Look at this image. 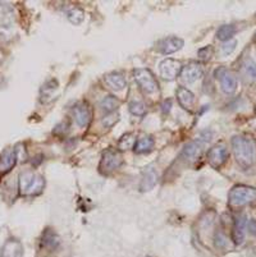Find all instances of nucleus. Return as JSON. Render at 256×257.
Wrapping results in <instances>:
<instances>
[{"mask_svg": "<svg viewBox=\"0 0 256 257\" xmlns=\"http://www.w3.org/2000/svg\"><path fill=\"white\" fill-rule=\"evenodd\" d=\"M232 150L237 164L242 169H250L255 161V142L247 136H234L232 139Z\"/></svg>", "mask_w": 256, "mask_h": 257, "instance_id": "obj_1", "label": "nucleus"}, {"mask_svg": "<svg viewBox=\"0 0 256 257\" xmlns=\"http://www.w3.org/2000/svg\"><path fill=\"white\" fill-rule=\"evenodd\" d=\"M20 193L22 196H36L45 187L44 177L34 172H23L20 174Z\"/></svg>", "mask_w": 256, "mask_h": 257, "instance_id": "obj_2", "label": "nucleus"}, {"mask_svg": "<svg viewBox=\"0 0 256 257\" xmlns=\"http://www.w3.org/2000/svg\"><path fill=\"white\" fill-rule=\"evenodd\" d=\"M256 200V189L248 186H234L229 191L228 202L232 207H242Z\"/></svg>", "mask_w": 256, "mask_h": 257, "instance_id": "obj_3", "label": "nucleus"}, {"mask_svg": "<svg viewBox=\"0 0 256 257\" xmlns=\"http://www.w3.org/2000/svg\"><path fill=\"white\" fill-rule=\"evenodd\" d=\"M122 164H123V155L121 151L116 150V149H107L102 154L99 170L103 174H110V173L118 170Z\"/></svg>", "mask_w": 256, "mask_h": 257, "instance_id": "obj_4", "label": "nucleus"}, {"mask_svg": "<svg viewBox=\"0 0 256 257\" xmlns=\"http://www.w3.org/2000/svg\"><path fill=\"white\" fill-rule=\"evenodd\" d=\"M133 78H135L136 83L138 87L144 91L146 95H151V93L158 92L159 85L155 79L154 74L146 68H136L133 71Z\"/></svg>", "mask_w": 256, "mask_h": 257, "instance_id": "obj_5", "label": "nucleus"}, {"mask_svg": "<svg viewBox=\"0 0 256 257\" xmlns=\"http://www.w3.org/2000/svg\"><path fill=\"white\" fill-rule=\"evenodd\" d=\"M215 78L219 81L220 88L224 93H233L237 88V78L229 69L224 68V67H219L215 69L214 72Z\"/></svg>", "mask_w": 256, "mask_h": 257, "instance_id": "obj_6", "label": "nucleus"}, {"mask_svg": "<svg viewBox=\"0 0 256 257\" xmlns=\"http://www.w3.org/2000/svg\"><path fill=\"white\" fill-rule=\"evenodd\" d=\"M182 71V64L176 59H164L159 64L160 77L165 81H175Z\"/></svg>", "mask_w": 256, "mask_h": 257, "instance_id": "obj_7", "label": "nucleus"}, {"mask_svg": "<svg viewBox=\"0 0 256 257\" xmlns=\"http://www.w3.org/2000/svg\"><path fill=\"white\" fill-rule=\"evenodd\" d=\"M228 150L223 144H218L213 146L208 151V163L215 169H219L222 165L225 164V161L228 160Z\"/></svg>", "mask_w": 256, "mask_h": 257, "instance_id": "obj_8", "label": "nucleus"}, {"mask_svg": "<svg viewBox=\"0 0 256 257\" xmlns=\"http://www.w3.org/2000/svg\"><path fill=\"white\" fill-rule=\"evenodd\" d=\"M73 118L79 127H89L93 120V109L86 101L78 102L73 107Z\"/></svg>", "mask_w": 256, "mask_h": 257, "instance_id": "obj_9", "label": "nucleus"}, {"mask_svg": "<svg viewBox=\"0 0 256 257\" xmlns=\"http://www.w3.org/2000/svg\"><path fill=\"white\" fill-rule=\"evenodd\" d=\"M203 67L201 64L196 62H191L187 65L182 67V71H181L180 77L182 78L183 82L186 83H194L195 81L200 79L203 77Z\"/></svg>", "mask_w": 256, "mask_h": 257, "instance_id": "obj_10", "label": "nucleus"}, {"mask_svg": "<svg viewBox=\"0 0 256 257\" xmlns=\"http://www.w3.org/2000/svg\"><path fill=\"white\" fill-rule=\"evenodd\" d=\"M183 40L181 37L176 36H169L165 39L160 40L158 43V50L160 51L164 55H169V54H173L176 51L181 50L183 48Z\"/></svg>", "mask_w": 256, "mask_h": 257, "instance_id": "obj_11", "label": "nucleus"}, {"mask_svg": "<svg viewBox=\"0 0 256 257\" xmlns=\"http://www.w3.org/2000/svg\"><path fill=\"white\" fill-rule=\"evenodd\" d=\"M25 249H23L22 243L16 238H11L4 243L0 251V257H23Z\"/></svg>", "mask_w": 256, "mask_h": 257, "instance_id": "obj_12", "label": "nucleus"}, {"mask_svg": "<svg viewBox=\"0 0 256 257\" xmlns=\"http://www.w3.org/2000/svg\"><path fill=\"white\" fill-rule=\"evenodd\" d=\"M239 76L245 83H255L256 82V64L252 59L246 58L239 67Z\"/></svg>", "mask_w": 256, "mask_h": 257, "instance_id": "obj_13", "label": "nucleus"}, {"mask_svg": "<svg viewBox=\"0 0 256 257\" xmlns=\"http://www.w3.org/2000/svg\"><path fill=\"white\" fill-rule=\"evenodd\" d=\"M17 163V151L7 149L0 155V175L11 172Z\"/></svg>", "mask_w": 256, "mask_h": 257, "instance_id": "obj_14", "label": "nucleus"}, {"mask_svg": "<svg viewBox=\"0 0 256 257\" xmlns=\"http://www.w3.org/2000/svg\"><path fill=\"white\" fill-rule=\"evenodd\" d=\"M176 95H177V100L180 102L181 106L185 109V110L191 111L195 106V95L189 90V88L180 86L176 91Z\"/></svg>", "mask_w": 256, "mask_h": 257, "instance_id": "obj_15", "label": "nucleus"}, {"mask_svg": "<svg viewBox=\"0 0 256 257\" xmlns=\"http://www.w3.org/2000/svg\"><path fill=\"white\" fill-rule=\"evenodd\" d=\"M104 82L107 83L108 87L112 88V90L114 91H122L127 85L126 78H124L123 74L119 73V72H112V73L105 74Z\"/></svg>", "mask_w": 256, "mask_h": 257, "instance_id": "obj_16", "label": "nucleus"}, {"mask_svg": "<svg viewBox=\"0 0 256 257\" xmlns=\"http://www.w3.org/2000/svg\"><path fill=\"white\" fill-rule=\"evenodd\" d=\"M245 232H246V216L241 215L238 218H236L233 224V229H232V239L236 244H241L245 239Z\"/></svg>", "mask_w": 256, "mask_h": 257, "instance_id": "obj_17", "label": "nucleus"}, {"mask_svg": "<svg viewBox=\"0 0 256 257\" xmlns=\"http://www.w3.org/2000/svg\"><path fill=\"white\" fill-rule=\"evenodd\" d=\"M158 181V174L152 168H147L145 169V172L142 173V178H141L140 183V191L141 192H146L150 189L154 188V186L156 184Z\"/></svg>", "mask_w": 256, "mask_h": 257, "instance_id": "obj_18", "label": "nucleus"}, {"mask_svg": "<svg viewBox=\"0 0 256 257\" xmlns=\"http://www.w3.org/2000/svg\"><path fill=\"white\" fill-rule=\"evenodd\" d=\"M59 237L56 235V233L50 229H46L44 234H42V247L49 251H54V249L58 248L59 246Z\"/></svg>", "mask_w": 256, "mask_h": 257, "instance_id": "obj_19", "label": "nucleus"}, {"mask_svg": "<svg viewBox=\"0 0 256 257\" xmlns=\"http://www.w3.org/2000/svg\"><path fill=\"white\" fill-rule=\"evenodd\" d=\"M200 154H201V144L197 141L187 144L182 151V156L189 161H195L196 159H199Z\"/></svg>", "mask_w": 256, "mask_h": 257, "instance_id": "obj_20", "label": "nucleus"}, {"mask_svg": "<svg viewBox=\"0 0 256 257\" xmlns=\"http://www.w3.org/2000/svg\"><path fill=\"white\" fill-rule=\"evenodd\" d=\"M154 145L155 142L152 137L150 136L140 137V139L136 141L135 147H133V151H135L136 154H147L152 150Z\"/></svg>", "mask_w": 256, "mask_h": 257, "instance_id": "obj_21", "label": "nucleus"}, {"mask_svg": "<svg viewBox=\"0 0 256 257\" xmlns=\"http://www.w3.org/2000/svg\"><path fill=\"white\" fill-rule=\"evenodd\" d=\"M119 105H121V101H119L116 96H110L109 95V96H105L104 99L100 101L99 106H100V109H102L103 111H105L107 114H110L116 113V110L119 107Z\"/></svg>", "mask_w": 256, "mask_h": 257, "instance_id": "obj_22", "label": "nucleus"}, {"mask_svg": "<svg viewBox=\"0 0 256 257\" xmlns=\"http://www.w3.org/2000/svg\"><path fill=\"white\" fill-rule=\"evenodd\" d=\"M237 29L233 25H224L222 27H219V30L217 31V37L220 41H229L232 40V37L236 34Z\"/></svg>", "mask_w": 256, "mask_h": 257, "instance_id": "obj_23", "label": "nucleus"}, {"mask_svg": "<svg viewBox=\"0 0 256 257\" xmlns=\"http://www.w3.org/2000/svg\"><path fill=\"white\" fill-rule=\"evenodd\" d=\"M67 18L70 23L79 25L84 20V12L79 8H72L67 12Z\"/></svg>", "mask_w": 256, "mask_h": 257, "instance_id": "obj_24", "label": "nucleus"}, {"mask_svg": "<svg viewBox=\"0 0 256 257\" xmlns=\"http://www.w3.org/2000/svg\"><path fill=\"white\" fill-rule=\"evenodd\" d=\"M136 144V140L133 135L128 133L126 136L122 137V140L119 141V149L121 150H128V149H133Z\"/></svg>", "mask_w": 256, "mask_h": 257, "instance_id": "obj_25", "label": "nucleus"}, {"mask_svg": "<svg viewBox=\"0 0 256 257\" xmlns=\"http://www.w3.org/2000/svg\"><path fill=\"white\" fill-rule=\"evenodd\" d=\"M130 111L133 114V115H144L146 113V106H145L144 102L141 101H132L130 104Z\"/></svg>", "mask_w": 256, "mask_h": 257, "instance_id": "obj_26", "label": "nucleus"}, {"mask_svg": "<svg viewBox=\"0 0 256 257\" xmlns=\"http://www.w3.org/2000/svg\"><path fill=\"white\" fill-rule=\"evenodd\" d=\"M118 113H110V114H107V115L103 118V124H104L105 128H110L113 127V125L116 124L117 121H118Z\"/></svg>", "mask_w": 256, "mask_h": 257, "instance_id": "obj_27", "label": "nucleus"}, {"mask_svg": "<svg viewBox=\"0 0 256 257\" xmlns=\"http://www.w3.org/2000/svg\"><path fill=\"white\" fill-rule=\"evenodd\" d=\"M213 54H214V49H213V46H205V48L199 50L197 55H199V58H200L201 60L208 62V60H210V58L213 57Z\"/></svg>", "mask_w": 256, "mask_h": 257, "instance_id": "obj_28", "label": "nucleus"}, {"mask_svg": "<svg viewBox=\"0 0 256 257\" xmlns=\"http://www.w3.org/2000/svg\"><path fill=\"white\" fill-rule=\"evenodd\" d=\"M236 45H237L236 40H229V41H225L222 46L223 55H229V54L233 53L234 49H236Z\"/></svg>", "mask_w": 256, "mask_h": 257, "instance_id": "obj_29", "label": "nucleus"}, {"mask_svg": "<svg viewBox=\"0 0 256 257\" xmlns=\"http://www.w3.org/2000/svg\"><path fill=\"white\" fill-rule=\"evenodd\" d=\"M170 107H172V101H170V100H165V101L163 102V105H161L163 113H169Z\"/></svg>", "mask_w": 256, "mask_h": 257, "instance_id": "obj_30", "label": "nucleus"}, {"mask_svg": "<svg viewBox=\"0 0 256 257\" xmlns=\"http://www.w3.org/2000/svg\"><path fill=\"white\" fill-rule=\"evenodd\" d=\"M146 257H152V256H146Z\"/></svg>", "mask_w": 256, "mask_h": 257, "instance_id": "obj_31", "label": "nucleus"}, {"mask_svg": "<svg viewBox=\"0 0 256 257\" xmlns=\"http://www.w3.org/2000/svg\"><path fill=\"white\" fill-rule=\"evenodd\" d=\"M255 39H256V34H255Z\"/></svg>", "mask_w": 256, "mask_h": 257, "instance_id": "obj_32", "label": "nucleus"}]
</instances>
